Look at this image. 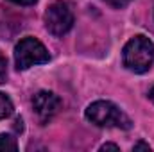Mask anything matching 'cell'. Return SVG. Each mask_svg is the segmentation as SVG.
I'll return each mask as SVG.
<instances>
[{
    "instance_id": "cell-1",
    "label": "cell",
    "mask_w": 154,
    "mask_h": 152,
    "mask_svg": "<svg viewBox=\"0 0 154 152\" xmlns=\"http://www.w3.org/2000/svg\"><path fill=\"white\" fill-rule=\"evenodd\" d=\"M122 63L134 74H145L154 63V45L145 36H134L127 41L122 52Z\"/></svg>"
},
{
    "instance_id": "cell-13",
    "label": "cell",
    "mask_w": 154,
    "mask_h": 152,
    "mask_svg": "<svg viewBox=\"0 0 154 152\" xmlns=\"http://www.w3.org/2000/svg\"><path fill=\"white\" fill-rule=\"evenodd\" d=\"M149 97H151V100L154 102V86H152V90H151V93H149Z\"/></svg>"
},
{
    "instance_id": "cell-4",
    "label": "cell",
    "mask_w": 154,
    "mask_h": 152,
    "mask_svg": "<svg viewBox=\"0 0 154 152\" xmlns=\"http://www.w3.org/2000/svg\"><path fill=\"white\" fill-rule=\"evenodd\" d=\"M74 25V13L66 2H54L45 11V27L50 34L61 38Z\"/></svg>"
},
{
    "instance_id": "cell-8",
    "label": "cell",
    "mask_w": 154,
    "mask_h": 152,
    "mask_svg": "<svg viewBox=\"0 0 154 152\" xmlns=\"http://www.w3.org/2000/svg\"><path fill=\"white\" fill-rule=\"evenodd\" d=\"M5 79H7V59L0 52V84L5 82Z\"/></svg>"
},
{
    "instance_id": "cell-10",
    "label": "cell",
    "mask_w": 154,
    "mask_h": 152,
    "mask_svg": "<svg viewBox=\"0 0 154 152\" xmlns=\"http://www.w3.org/2000/svg\"><path fill=\"white\" fill-rule=\"evenodd\" d=\"M11 2H14V4H18V5H32V4H36L38 0H11Z\"/></svg>"
},
{
    "instance_id": "cell-2",
    "label": "cell",
    "mask_w": 154,
    "mask_h": 152,
    "mask_svg": "<svg viewBox=\"0 0 154 152\" xmlns=\"http://www.w3.org/2000/svg\"><path fill=\"white\" fill-rule=\"evenodd\" d=\"M84 114L91 123L99 127H115V129H124V131L133 127L131 118L109 100H97L90 104Z\"/></svg>"
},
{
    "instance_id": "cell-12",
    "label": "cell",
    "mask_w": 154,
    "mask_h": 152,
    "mask_svg": "<svg viewBox=\"0 0 154 152\" xmlns=\"http://www.w3.org/2000/svg\"><path fill=\"white\" fill-rule=\"evenodd\" d=\"M134 150H140V149H143V150H151V147L147 145V143H143V141H140V143H136L134 147H133Z\"/></svg>"
},
{
    "instance_id": "cell-5",
    "label": "cell",
    "mask_w": 154,
    "mask_h": 152,
    "mask_svg": "<svg viewBox=\"0 0 154 152\" xmlns=\"http://www.w3.org/2000/svg\"><path fill=\"white\" fill-rule=\"evenodd\" d=\"M32 108L41 123L50 122L61 108V99L52 91H38L32 97Z\"/></svg>"
},
{
    "instance_id": "cell-6",
    "label": "cell",
    "mask_w": 154,
    "mask_h": 152,
    "mask_svg": "<svg viewBox=\"0 0 154 152\" xmlns=\"http://www.w3.org/2000/svg\"><path fill=\"white\" fill-rule=\"evenodd\" d=\"M13 109H14V108H13L11 99H9L5 93H0V120L11 116V114H13Z\"/></svg>"
},
{
    "instance_id": "cell-11",
    "label": "cell",
    "mask_w": 154,
    "mask_h": 152,
    "mask_svg": "<svg viewBox=\"0 0 154 152\" xmlns=\"http://www.w3.org/2000/svg\"><path fill=\"white\" fill-rule=\"evenodd\" d=\"M100 150H118V145H115V143H106V145L100 147Z\"/></svg>"
},
{
    "instance_id": "cell-9",
    "label": "cell",
    "mask_w": 154,
    "mask_h": 152,
    "mask_svg": "<svg viewBox=\"0 0 154 152\" xmlns=\"http://www.w3.org/2000/svg\"><path fill=\"white\" fill-rule=\"evenodd\" d=\"M106 4H109V5H113V7H116V9H120V7H125L131 0H104Z\"/></svg>"
},
{
    "instance_id": "cell-3",
    "label": "cell",
    "mask_w": 154,
    "mask_h": 152,
    "mask_svg": "<svg viewBox=\"0 0 154 152\" xmlns=\"http://www.w3.org/2000/svg\"><path fill=\"white\" fill-rule=\"evenodd\" d=\"M50 56L45 48V45L36 38H23L14 48V63L18 70H27L34 65L48 63Z\"/></svg>"
},
{
    "instance_id": "cell-7",
    "label": "cell",
    "mask_w": 154,
    "mask_h": 152,
    "mask_svg": "<svg viewBox=\"0 0 154 152\" xmlns=\"http://www.w3.org/2000/svg\"><path fill=\"white\" fill-rule=\"evenodd\" d=\"M18 143L16 138H13L11 134H0V150H16Z\"/></svg>"
}]
</instances>
